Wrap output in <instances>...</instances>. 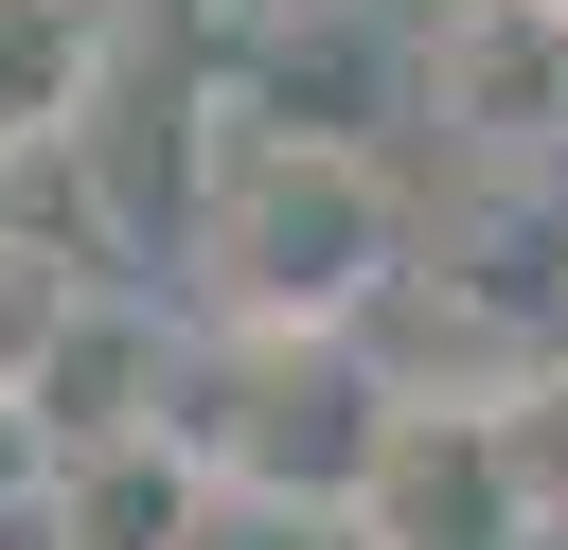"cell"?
I'll use <instances>...</instances> for the list:
<instances>
[{
	"mask_svg": "<svg viewBox=\"0 0 568 550\" xmlns=\"http://www.w3.org/2000/svg\"><path fill=\"white\" fill-rule=\"evenodd\" d=\"M426 266V195L355 124H248L213 106L195 195H178V284L195 319H284V337H373V302Z\"/></svg>",
	"mask_w": 568,
	"mask_h": 550,
	"instance_id": "1",
	"label": "cell"
},
{
	"mask_svg": "<svg viewBox=\"0 0 568 550\" xmlns=\"http://www.w3.org/2000/svg\"><path fill=\"white\" fill-rule=\"evenodd\" d=\"M213 497H302V515H355L373 444H390V373L373 337H284V319H195L178 337V408H160Z\"/></svg>",
	"mask_w": 568,
	"mask_h": 550,
	"instance_id": "2",
	"label": "cell"
},
{
	"mask_svg": "<svg viewBox=\"0 0 568 550\" xmlns=\"http://www.w3.org/2000/svg\"><path fill=\"white\" fill-rule=\"evenodd\" d=\"M550 497H532V444H515V390H390V444L355 479V550H532Z\"/></svg>",
	"mask_w": 568,
	"mask_h": 550,
	"instance_id": "3",
	"label": "cell"
},
{
	"mask_svg": "<svg viewBox=\"0 0 568 550\" xmlns=\"http://www.w3.org/2000/svg\"><path fill=\"white\" fill-rule=\"evenodd\" d=\"M390 35H408V106L479 177H568V18L550 0H426Z\"/></svg>",
	"mask_w": 568,
	"mask_h": 550,
	"instance_id": "4",
	"label": "cell"
},
{
	"mask_svg": "<svg viewBox=\"0 0 568 550\" xmlns=\"http://www.w3.org/2000/svg\"><path fill=\"white\" fill-rule=\"evenodd\" d=\"M178 337L195 319H160V284H124V266H89L71 302H53V337H36V426L53 444H124V426H160L178 408Z\"/></svg>",
	"mask_w": 568,
	"mask_h": 550,
	"instance_id": "5",
	"label": "cell"
},
{
	"mask_svg": "<svg viewBox=\"0 0 568 550\" xmlns=\"http://www.w3.org/2000/svg\"><path fill=\"white\" fill-rule=\"evenodd\" d=\"M106 71H124V18L106 0H0V177L18 160H71L106 124Z\"/></svg>",
	"mask_w": 568,
	"mask_h": 550,
	"instance_id": "6",
	"label": "cell"
},
{
	"mask_svg": "<svg viewBox=\"0 0 568 550\" xmlns=\"http://www.w3.org/2000/svg\"><path fill=\"white\" fill-rule=\"evenodd\" d=\"M195 515H213V461L178 426H124V444L53 461V550H195Z\"/></svg>",
	"mask_w": 568,
	"mask_h": 550,
	"instance_id": "7",
	"label": "cell"
},
{
	"mask_svg": "<svg viewBox=\"0 0 568 550\" xmlns=\"http://www.w3.org/2000/svg\"><path fill=\"white\" fill-rule=\"evenodd\" d=\"M195 550H355V515H302V497H213Z\"/></svg>",
	"mask_w": 568,
	"mask_h": 550,
	"instance_id": "8",
	"label": "cell"
},
{
	"mask_svg": "<svg viewBox=\"0 0 568 550\" xmlns=\"http://www.w3.org/2000/svg\"><path fill=\"white\" fill-rule=\"evenodd\" d=\"M53 461H71V444L36 426V390H0V532H36V515H53Z\"/></svg>",
	"mask_w": 568,
	"mask_h": 550,
	"instance_id": "9",
	"label": "cell"
},
{
	"mask_svg": "<svg viewBox=\"0 0 568 550\" xmlns=\"http://www.w3.org/2000/svg\"><path fill=\"white\" fill-rule=\"evenodd\" d=\"M550 18H568V0H550Z\"/></svg>",
	"mask_w": 568,
	"mask_h": 550,
	"instance_id": "10",
	"label": "cell"
}]
</instances>
